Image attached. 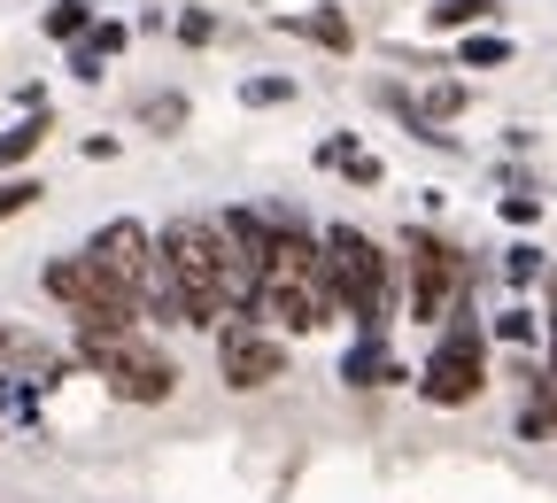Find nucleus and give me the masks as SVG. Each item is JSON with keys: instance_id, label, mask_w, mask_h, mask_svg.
I'll use <instances>...</instances> for the list:
<instances>
[{"instance_id": "obj_2", "label": "nucleus", "mask_w": 557, "mask_h": 503, "mask_svg": "<svg viewBox=\"0 0 557 503\" xmlns=\"http://www.w3.org/2000/svg\"><path fill=\"white\" fill-rule=\"evenodd\" d=\"M256 310H263V318H287V333H318V326L341 310L325 233H302V225L278 233V256H271V271H263V303H256Z\"/></svg>"}, {"instance_id": "obj_7", "label": "nucleus", "mask_w": 557, "mask_h": 503, "mask_svg": "<svg viewBox=\"0 0 557 503\" xmlns=\"http://www.w3.org/2000/svg\"><path fill=\"white\" fill-rule=\"evenodd\" d=\"M218 380L240 388V395H256V388H271V380H287V341H271L263 326L233 318V326L218 333Z\"/></svg>"}, {"instance_id": "obj_8", "label": "nucleus", "mask_w": 557, "mask_h": 503, "mask_svg": "<svg viewBox=\"0 0 557 503\" xmlns=\"http://www.w3.org/2000/svg\"><path fill=\"white\" fill-rule=\"evenodd\" d=\"M86 256L124 286V295H139L148 303V286H156V233L148 225H132V218H116V225H101L94 241H86Z\"/></svg>"}, {"instance_id": "obj_5", "label": "nucleus", "mask_w": 557, "mask_h": 503, "mask_svg": "<svg viewBox=\"0 0 557 503\" xmlns=\"http://www.w3.org/2000/svg\"><path fill=\"white\" fill-rule=\"evenodd\" d=\"M480 388H487V341H480L472 310H457V318L442 326L434 356H426V372H418V395L442 403V410H457V403H472Z\"/></svg>"}, {"instance_id": "obj_20", "label": "nucleus", "mask_w": 557, "mask_h": 503, "mask_svg": "<svg viewBox=\"0 0 557 503\" xmlns=\"http://www.w3.org/2000/svg\"><path fill=\"white\" fill-rule=\"evenodd\" d=\"M139 116L163 132V124H186V101H178V94H148V101H139Z\"/></svg>"}, {"instance_id": "obj_24", "label": "nucleus", "mask_w": 557, "mask_h": 503, "mask_svg": "<svg viewBox=\"0 0 557 503\" xmlns=\"http://www.w3.org/2000/svg\"><path fill=\"white\" fill-rule=\"evenodd\" d=\"M0 348H9V326H0Z\"/></svg>"}, {"instance_id": "obj_15", "label": "nucleus", "mask_w": 557, "mask_h": 503, "mask_svg": "<svg viewBox=\"0 0 557 503\" xmlns=\"http://www.w3.org/2000/svg\"><path fill=\"white\" fill-rule=\"evenodd\" d=\"M511 62V39L504 32H472L465 39V70H504Z\"/></svg>"}, {"instance_id": "obj_23", "label": "nucleus", "mask_w": 557, "mask_h": 503, "mask_svg": "<svg viewBox=\"0 0 557 503\" xmlns=\"http://www.w3.org/2000/svg\"><path fill=\"white\" fill-rule=\"evenodd\" d=\"M70 70H78V78H101V47L78 39V47H70Z\"/></svg>"}, {"instance_id": "obj_6", "label": "nucleus", "mask_w": 557, "mask_h": 503, "mask_svg": "<svg viewBox=\"0 0 557 503\" xmlns=\"http://www.w3.org/2000/svg\"><path fill=\"white\" fill-rule=\"evenodd\" d=\"M86 365H101V380L124 395V403H163L171 388H178V365L156 348V341H101V348H86Z\"/></svg>"}, {"instance_id": "obj_12", "label": "nucleus", "mask_w": 557, "mask_h": 503, "mask_svg": "<svg viewBox=\"0 0 557 503\" xmlns=\"http://www.w3.org/2000/svg\"><path fill=\"white\" fill-rule=\"evenodd\" d=\"M47 124H54V116H47V109H32L24 124H9V132H0V171H16V163L39 148V139H47Z\"/></svg>"}, {"instance_id": "obj_14", "label": "nucleus", "mask_w": 557, "mask_h": 503, "mask_svg": "<svg viewBox=\"0 0 557 503\" xmlns=\"http://www.w3.org/2000/svg\"><path fill=\"white\" fill-rule=\"evenodd\" d=\"M47 32L78 47V39H94V9H86V0H54V9H47Z\"/></svg>"}, {"instance_id": "obj_22", "label": "nucleus", "mask_w": 557, "mask_h": 503, "mask_svg": "<svg viewBox=\"0 0 557 503\" xmlns=\"http://www.w3.org/2000/svg\"><path fill=\"white\" fill-rule=\"evenodd\" d=\"M504 218H511V225H534V218H542V194L511 186V194H504Z\"/></svg>"}, {"instance_id": "obj_10", "label": "nucleus", "mask_w": 557, "mask_h": 503, "mask_svg": "<svg viewBox=\"0 0 557 503\" xmlns=\"http://www.w3.org/2000/svg\"><path fill=\"white\" fill-rule=\"evenodd\" d=\"M341 380H357V388H387V380H403V372L387 365V348H380V333H364L357 348L341 356Z\"/></svg>"}, {"instance_id": "obj_18", "label": "nucleus", "mask_w": 557, "mask_h": 503, "mask_svg": "<svg viewBox=\"0 0 557 503\" xmlns=\"http://www.w3.org/2000/svg\"><path fill=\"white\" fill-rule=\"evenodd\" d=\"M504 279H511V286H534V279H542V248H527V241L504 248Z\"/></svg>"}, {"instance_id": "obj_4", "label": "nucleus", "mask_w": 557, "mask_h": 503, "mask_svg": "<svg viewBox=\"0 0 557 503\" xmlns=\"http://www.w3.org/2000/svg\"><path fill=\"white\" fill-rule=\"evenodd\" d=\"M403 279H410V310H418V318H457V310H465V286H472V263H465L442 233L410 225V233H403Z\"/></svg>"}, {"instance_id": "obj_3", "label": "nucleus", "mask_w": 557, "mask_h": 503, "mask_svg": "<svg viewBox=\"0 0 557 503\" xmlns=\"http://www.w3.org/2000/svg\"><path fill=\"white\" fill-rule=\"evenodd\" d=\"M325 256H333V295H341V310L357 318L364 333H380V326H387V286H395V263L380 256V241L357 233V225H325Z\"/></svg>"}, {"instance_id": "obj_17", "label": "nucleus", "mask_w": 557, "mask_h": 503, "mask_svg": "<svg viewBox=\"0 0 557 503\" xmlns=\"http://www.w3.org/2000/svg\"><path fill=\"white\" fill-rule=\"evenodd\" d=\"M39 194H47L39 179H9V186H0V225H9V218H24V209H32Z\"/></svg>"}, {"instance_id": "obj_19", "label": "nucleus", "mask_w": 557, "mask_h": 503, "mask_svg": "<svg viewBox=\"0 0 557 503\" xmlns=\"http://www.w3.org/2000/svg\"><path fill=\"white\" fill-rule=\"evenodd\" d=\"M240 101H248V109H271V101H295V78H248V86H240Z\"/></svg>"}, {"instance_id": "obj_13", "label": "nucleus", "mask_w": 557, "mask_h": 503, "mask_svg": "<svg viewBox=\"0 0 557 503\" xmlns=\"http://www.w3.org/2000/svg\"><path fill=\"white\" fill-rule=\"evenodd\" d=\"M504 0H442L434 9V32H472V24H496Z\"/></svg>"}, {"instance_id": "obj_9", "label": "nucleus", "mask_w": 557, "mask_h": 503, "mask_svg": "<svg viewBox=\"0 0 557 503\" xmlns=\"http://www.w3.org/2000/svg\"><path fill=\"white\" fill-rule=\"evenodd\" d=\"M47 295H54L70 318H78V310H94L101 295H116V279H109V271L78 248V256H54V263H47Z\"/></svg>"}, {"instance_id": "obj_21", "label": "nucleus", "mask_w": 557, "mask_h": 503, "mask_svg": "<svg viewBox=\"0 0 557 503\" xmlns=\"http://www.w3.org/2000/svg\"><path fill=\"white\" fill-rule=\"evenodd\" d=\"M178 39H186V47H209V39H218V16H209V9H186V16H178Z\"/></svg>"}, {"instance_id": "obj_11", "label": "nucleus", "mask_w": 557, "mask_h": 503, "mask_svg": "<svg viewBox=\"0 0 557 503\" xmlns=\"http://www.w3.org/2000/svg\"><path fill=\"white\" fill-rule=\"evenodd\" d=\"M287 32H310V39H318V47H333V54L357 47V32H348V16H341V9H302V16H287Z\"/></svg>"}, {"instance_id": "obj_1", "label": "nucleus", "mask_w": 557, "mask_h": 503, "mask_svg": "<svg viewBox=\"0 0 557 503\" xmlns=\"http://www.w3.org/2000/svg\"><path fill=\"white\" fill-rule=\"evenodd\" d=\"M163 271H171V295H178V318L186 326H218L233 303V263H225V241H218V218H171L163 241H156Z\"/></svg>"}, {"instance_id": "obj_16", "label": "nucleus", "mask_w": 557, "mask_h": 503, "mask_svg": "<svg viewBox=\"0 0 557 503\" xmlns=\"http://www.w3.org/2000/svg\"><path fill=\"white\" fill-rule=\"evenodd\" d=\"M496 333H504V341H511V348H534V333H542V318H534V310H527V303H511V310H504V318H496Z\"/></svg>"}]
</instances>
